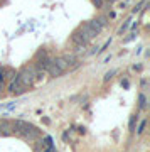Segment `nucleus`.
<instances>
[{
	"mask_svg": "<svg viewBox=\"0 0 150 152\" xmlns=\"http://www.w3.org/2000/svg\"><path fill=\"white\" fill-rule=\"evenodd\" d=\"M9 90H10V93H24L25 91V86L22 85L20 81H19V78H14L12 80V83H10V86H9Z\"/></svg>",
	"mask_w": 150,
	"mask_h": 152,
	"instance_id": "3",
	"label": "nucleus"
},
{
	"mask_svg": "<svg viewBox=\"0 0 150 152\" xmlns=\"http://www.w3.org/2000/svg\"><path fill=\"white\" fill-rule=\"evenodd\" d=\"M47 73H49V76H52V78H58V76H61L64 71L63 69H59L58 66L54 64V63H51V66L47 68Z\"/></svg>",
	"mask_w": 150,
	"mask_h": 152,
	"instance_id": "4",
	"label": "nucleus"
},
{
	"mask_svg": "<svg viewBox=\"0 0 150 152\" xmlns=\"http://www.w3.org/2000/svg\"><path fill=\"white\" fill-rule=\"evenodd\" d=\"M113 75H115V71H108L106 75H105V81H108V80H111Z\"/></svg>",
	"mask_w": 150,
	"mask_h": 152,
	"instance_id": "9",
	"label": "nucleus"
},
{
	"mask_svg": "<svg viewBox=\"0 0 150 152\" xmlns=\"http://www.w3.org/2000/svg\"><path fill=\"white\" fill-rule=\"evenodd\" d=\"M145 107H147V98H145V95L142 93V95L138 96V108H142V110H143Z\"/></svg>",
	"mask_w": 150,
	"mask_h": 152,
	"instance_id": "6",
	"label": "nucleus"
},
{
	"mask_svg": "<svg viewBox=\"0 0 150 152\" xmlns=\"http://www.w3.org/2000/svg\"><path fill=\"white\" fill-rule=\"evenodd\" d=\"M52 63L58 66L59 69H63V71L68 69V63L64 61V58H63V56H61V58H56V59H52Z\"/></svg>",
	"mask_w": 150,
	"mask_h": 152,
	"instance_id": "5",
	"label": "nucleus"
},
{
	"mask_svg": "<svg viewBox=\"0 0 150 152\" xmlns=\"http://www.w3.org/2000/svg\"><path fill=\"white\" fill-rule=\"evenodd\" d=\"M42 152H56V147L51 145V147H47V149H46V151H42Z\"/></svg>",
	"mask_w": 150,
	"mask_h": 152,
	"instance_id": "10",
	"label": "nucleus"
},
{
	"mask_svg": "<svg viewBox=\"0 0 150 152\" xmlns=\"http://www.w3.org/2000/svg\"><path fill=\"white\" fill-rule=\"evenodd\" d=\"M137 120H138V117H137V115H133V117L130 118V124H128V127H130V130H132V132L135 130V124H137Z\"/></svg>",
	"mask_w": 150,
	"mask_h": 152,
	"instance_id": "7",
	"label": "nucleus"
},
{
	"mask_svg": "<svg viewBox=\"0 0 150 152\" xmlns=\"http://www.w3.org/2000/svg\"><path fill=\"white\" fill-rule=\"evenodd\" d=\"M51 145H54V144H52V137L46 135L44 139H37V140H36L34 149H36L37 152H42V151H46V149H47V147H51Z\"/></svg>",
	"mask_w": 150,
	"mask_h": 152,
	"instance_id": "2",
	"label": "nucleus"
},
{
	"mask_svg": "<svg viewBox=\"0 0 150 152\" xmlns=\"http://www.w3.org/2000/svg\"><path fill=\"white\" fill-rule=\"evenodd\" d=\"M0 88H2V81H0Z\"/></svg>",
	"mask_w": 150,
	"mask_h": 152,
	"instance_id": "11",
	"label": "nucleus"
},
{
	"mask_svg": "<svg viewBox=\"0 0 150 152\" xmlns=\"http://www.w3.org/2000/svg\"><path fill=\"white\" fill-rule=\"evenodd\" d=\"M145 125H147V120H142V122H140V125H138V134H143V130H145Z\"/></svg>",
	"mask_w": 150,
	"mask_h": 152,
	"instance_id": "8",
	"label": "nucleus"
},
{
	"mask_svg": "<svg viewBox=\"0 0 150 152\" xmlns=\"http://www.w3.org/2000/svg\"><path fill=\"white\" fill-rule=\"evenodd\" d=\"M17 78H19V81L24 85L25 88H29V86H32L34 83H36V69H34V66H25L24 69L17 75Z\"/></svg>",
	"mask_w": 150,
	"mask_h": 152,
	"instance_id": "1",
	"label": "nucleus"
}]
</instances>
